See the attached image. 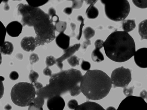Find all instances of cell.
<instances>
[{"instance_id":"52a82bcc","label":"cell","mask_w":147,"mask_h":110,"mask_svg":"<svg viewBox=\"0 0 147 110\" xmlns=\"http://www.w3.org/2000/svg\"><path fill=\"white\" fill-rule=\"evenodd\" d=\"M131 72L129 69L121 66L115 69L111 76L114 88H126L131 81Z\"/></svg>"},{"instance_id":"5b68a950","label":"cell","mask_w":147,"mask_h":110,"mask_svg":"<svg viewBox=\"0 0 147 110\" xmlns=\"http://www.w3.org/2000/svg\"><path fill=\"white\" fill-rule=\"evenodd\" d=\"M36 91L32 84L20 82L16 84L11 91V99L17 106H29L35 98Z\"/></svg>"},{"instance_id":"1f68e13d","label":"cell","mask_w":147,"mask_h":110,"mask_svg":"<svg viewBox=\"0 0 147 110\" xmlns=\"http://www.w3.org/2000/svg\"><path fill=\"white\" fill-rule=\"evenodd\" d=\"M134 87H131L129 88H125L123 90V93L125 96H131L133 93Z\"/></svg>"},{"instance_id":"277c9868","label":"cell","mask_w":147,"mask_h":110,"mask_svg":"<svg viewBox=\"0 0 147 110\" xmlns=\"http://www.w3.org/2000/svg\"><path fill=\"white\" fill-rule=\"evenodd\" d=\"M112 87L110 77L100 70H89L84 76L80 84V90L87 99L99 100L109 94Z\"/></svg>"},{"instance_id":"836d02e7","label":"cell","mask_w":147,"mask_h":110,"mask_svg":"<svg viewBox=\"0 0 147 110\" xmlns=\"http://www.w3.org/2000/svg\"><path fill=\"white\" fill-rule=\"evenodd\" d=\"M29 60L31 64H33L38 61L39 60V57L37 54L33 53L31 54L30 56Z\"/></svg>"},{"instance_id":"4316f807","label":"cell","mask_w":147,"mask_h":110,"mask_svg":"<svg viewBox=\"0 0 147 110\" xmlns=\"http://www.w3.org/2000/svg\"><path fill=\"white\" fill-rule=\"evenodd\" d=\"M32 103L38 107H42L45 103L44 99L37 96V97L34 98Z\"/></svg>"},{"instance_id":"9c48e42d","label":"cell","mask_w":147,"mask_h":110,"mask_svg":"<svg viewBox=\"0 0 147 110\" xmlns=\"http://www.w3.org/2000/svg\"><path fill=\"white\" fill-rule=\"evenodd\" d=\"M134 62L141 68H147V48H140L134 54Z\"/></svg>"},{"instance_id":"b9f144b4","label":"cell","mask_w":147,"mask_h":110,"mask_svg":"<svg viewBox=\"0 0 147 110\" xmlns=\"http://www.w3.org/2000/svg\"><path fill=\"white\" fill-rule=\"evenodd\" d=\"M11 106L9 104H7L4 107V109L5 110H11Z\"/></svg>"},{"instance_id":"ac0fdd59","label":"cell","mask_w":147,"mask_h":110,"mask_svg":"<svg viewBox=\"0 0 147 110\" xmlns=\"http://www.w3.org/2000/svg\"><path fill=\"white\" fill-rule=\"evenodd\" d=\"M138 32L142 40H147V19L139 24Z\"/></svg>"},{"instance_id":"44dd1931","label":"cell","mask_w":147,"mask_h":110,"mask_svg":"<svg viewBox=\"0 0 147 110\" xmlns=\"http://www.w3.org/2000/svg\"><path fill=\"white\" fill-rule=\"evenodd\" d=\"M84 34L86 40H89L95 35V30L90 27H86L84 30Z\"/></svg>"},{"instance_id":"8d00e7d4","label":"cell","mask_w":147,"mask_h":110,"mask_svg":"<svg viewBox=\"0 0 147 110\" xmlns=\"http://www.w3.org/2000/svg\"><path fill=\"white\" fill-rule=\"evenodd\" d=\"M28 110H43V109L42 107H38L32 103L29 105Z\"/></svg>"},{"instance_id":"7402d4cb","label":"cell","mask_w":147,"mask_h":110,"mask_svg":"<svg viewBox=\"0 0 147 110\" xmlns=\"http://www.w3.org/2000/svg\"><path fill=\"white\" fill-rule=\"evenodd\" d=\"M55 30L59 33H64L66 30L67 23L65 21H59L55 25Z\"/></svg>"},{"instance_id":"e0dca14e","label":"cell","mask_w":147,"mask_h":110,"mask_svg":"<svg viewBox=\"0 0 147 110\" xmlns=\"http://www.w3.org/2000/svg\"><path fill=\"white\" fill-rule=\"evenodd\" d=\"M13 50V45L9 41H5L3 42L1 46V53L3 55H11Z\"/></svg>"},{"instance_id":"ffe728a7","label":"cell","mask_w":147,"mask_h":110,"mask_svg":"<svg viewBox=\"0 0 147 110\" xmlns=\"http://www.w3.org/2000/svg\"><path fill=\"white\" fill-rule=\"evenodd\" d=\"M98 14V9L94 5H91L86 10V15L89 19H95L97 18Z\"/></svg>"},{"instance_id":"ab89813d","label":"cell","mask_w":147,"mask_h":110,"mask_svg":"<svg viewBox=\"0 0 147 110\" xmlns=\"http://www.w3.org/2000/svg\"><path fill=\"white\" fill-rule=\"evenodd\" d=\"M91 42L90 40H86L84 41L82 44V48L83 49H86L88 46L90 45Z\"/></svg>"},{"instance_id":"f1b7e54d","label":"cell","mask_w":147,"mask_h":110,"mask_svg":"<svg viewBox=\"0 0 147 110\" xmlns=\"http://www.w3.org/2000/svg\"><path fill=\"white\" fill-rule=\"evenodd\" d=\"M56 63H57L56 59L53 56H48L46 58V64L48 67L53 66Z\"/></svg>"},{"instance_id":"d4e9b609","label":"cell","mask_w":147,"mask_h":110,"mask_svg":"<svg viewBox=\"0 0 147 110\" xmlns=\"http://www.w3.org/2000/svg\"><path fill=\"white\" fill-rule=\"evenodd\" d=\"M67 61L70 65L72 67L78 66L79 64V59L76 56H71L67 60Z\"/></svg>"},{"instance_id":"d6986e66","label":"cell","mask_w":147,"mask_h":110,"mask_svg":"<svg viewBox=\"0 0 147 110\" xmlns=\"http://www.w3.org/2000/svg\"><path fill=\"white\" fill-rule=\"evenodd\" d=\"M135 21L134 19H127L123 21L122 28L124 32L128 33V32L133 31L135 28Z\"/></svg>"},{"instance_id":"f546056e","label":"cell","mask_w":147,"mask_h":110,"mask_svg":"<svg viewBox=\"0 0 147 110\" xmlns=\"http://www.w3.org/2000/svg\"><path fill=\"white\" fill-rule=\"evenodd\" d=\"M78 102L76 100L72 99L71 100L67 103V106L71 110H75L78 106Z\"/></svg>"},{"instance_id":"f35d334b","label":"cell","mask_w":147,"mask_h":110,"mask_svg":"<svg viewBox=\"0 0 147 110\" xmlns=\"http://www.w3.org/2000/svg\"><path fill=\"white\" fill-rule=\"evenodd\" d=\"M72 12V8L71 7H67L64 10V12L67 15H71Z\"/></svg>"},{"instance_id":"83f0119b","label":"cell","mask_w":147,"mask_h":110,"mask_svg":"<svg viewBox=\"0 0 147 110\" xmlns=\"http://www.w3.org/2000/svg\"><path fill=\"white\" fill-rule=\"evenodd\" d=\"M134 5L141 9L147 8V1H132Z\"/></svg>"},{"instance_id":"484cf974","label":"cell","mask_w":147,"mask_h":110,"mask_svg":"<svg viewBox=\"0 0 147 110\" xmlns=\"http://www.w3.org/2000/svg\"><path fill=\"white\" fill-rule=\"evenodd\" d=\"M39 76V74L37 72L32 70L30 72L29 75V79L31 82V84H33L36 82Z\"/></svg>"},{"instance_id":"3957f363","label":"cell","mask_w":147,"mask_h":110,"mask_svg":"<svg viewBox=\"0 0 147 110\" xmlns=\"http://www.w3.org/2000/svg\"><path fill=\"white\" fill-rule=\"evenodd\" d=\"M103 47L107 57L117 62L127 61L136 52L133 38L124 31L111 33L104 42Z\"/></svg>"},{"instance_id":"ee69618b","label":"cell","mask_w":147,"mask_h":110,"mask_svg":"<svg viewBox=\"0 0 147 110\" xmlns=\"http://www.w3.org/2000/svg\"><path fill=\"white\" fill-rule=\"evenodd\" d=\"M106 110H117L114 107L112 106L109 107L108 108H107Z\"/></svg>"},{"instance_id":"6da1fadb","label":"cell","mask_w":147,"mask_h":110,"mask_svg":"<svg viewBox=\"0 0 147 110\" xmlns=\"http://www.w3.org/2000/svg\"><path fill=\"white\" fill-rule=\"evenodd\" d=\"M18 14L22 16L24 26H33L36 36V47L50 43L56 38L55 25L48 14L38 7L20 3L17 6Z\"/></svg>"},{"instance_id":"cb8c5ba5","label":"cell","mask_w":147,"mask_h":110,"mask_svg":"<svg viewBox=\"0 0 147 110\" xmlns=\"http://www.w3.org/2000/svg\"><path fill=\"white\" fill-rule=\"evenodd\" d=\"M48 1H26L28 5L33 7H38L46 4Z\"/></svg>"},{"instance_id":"4fadbf2b","label":"cell","mask_w":147,"mask_h":110,"mask_svg":"<svg viewBox=\"0 0 147 110\" xmlns=\"http://www.w3.org/2000/svg\"><path fill=\"white\" fill-rule=\"evenodd\" d=\"M23 25L18 21H11L7 25L6 30L8 35L12 37L19 36L22 30Z\"/></svg>"},{"instance_id":"7bdbcfd3","label":"cell","mask_w":147,"mask_h":110,"mask_svg":"<svg viewBox=\"0 0 147 110\" xmlns=\"http://www.w3.org/2000/svg\"><path fill=\"white\" fill-rule=\"evenodd\" d=\"M76 25L74 23H71V29L73 31H74L76 28Z\"/></svg>"},{"instance_id":"7a4b0ae2","label":"cell","mask_w":147,"mask_h":110,"mask_svg":"<svg viewBox=\"0 0 147 110\" xmlns=\"http://www.w3.org/2000/svg\"><path fill=\"white\" fill-rule=\"evenodd\" d=\"M83 75L79 70L71 68L54 74L45 87L36 90V95L44 99H49L69 92L72 96L81 93L80 84Z\"/></svg>"},{"instance_id":"8992f818","label":"cell","mask_w":147,"mask_h":110,"mask_svg":"<svg viewBox=\"0 0 147 110\" xmlns=\"http://www.w3.org/2000/svg\"><path fill=\"white\" fill-rule=\"evenodd\" d=\"M107 17L114 21L125 19L130 11V6L127 1H103Z\"/></svg>"},{"instance_id":"60d3db41","label":"cell","mask_w":147,"mask_h":110,"mask_svg":"<svg viewBox=\"0 0 147 110\" xmlns=\"http://www.w3.org/2000/svg\"><path fill=\"white\" fill-rule=\"evenodd\" d=\"M97 1H86V2H87V4L91 5H94L97 2Z\"/></svg>"},{"instance_id":"5bb4252c","label":"cell","mask_w":147,"mask_h":110,"mask_svg":"<svg viewBox=\"0 0 147 110\" xmlns=\"http://www.w3.org/2000/svg\"><path fill=\"white\" fill-rule=\"evenodd\" d=\"M21 46L26 52H32L35 50L36 46L35 38L32 36L25 37L21 41Z\"/></svg>"},{"instance_id":"4dcf8cb0","label":"cell","mask_w":147,"mask_h":110,"mask_svg":"<svg viewBox=\"0 0 147 110\" xmlns=\"http://www.w3.org/2000/svg\"><path fill=\"white\" fill-rule=\"evenodd\" d=\"M81 68L84 71H88L90 69L91 65L90 63L87 61H82L81 64Z\"/></svg>"},{"instance_id":"30bf717a","label":"cell","mask_w":147,"mask_h":110,"mask_svg":"<svg viewBox=\"0 0 147 110\" xmlns=\"http://www.w3.org/2000/svg\"><path fill=\"white\" fill-rule=\"evenodd\" d=\"M47 106L49 110H63L65 102L60 96H56L48 99Z\"/></svg>"},{"instance_id":"d6a6232c","label":"cell","mask_w":147,"mask_h":110,"mask_svg":"<svg viewBox=\"0 0 147 110\" xmlns=\"http://www.w3.org/2000/svg\"><path fill=\"white\" fill-rule=\"evenodd\" d=\"M83 1H72V8L74 9H79L81 8L83 5Z\"/></svg>"},{"instance_id":"9a60e30c","label":"cell","mask_w":147,"mask_h":110,"mask_svg":"<svg viewBox=\"0 0 147 110\" xmlns=\"http://www.w3.org/2000/svg\"><path fill=\"white\" fill-rule=\"evenodd\" d=\"M70 37L64 33H60L56 38V44L59 47L65 50L69 47Z\"/></svg>"},{"instance_id":"7c38bea8","label":"cell","mask_w":147,"mask_h":110,"mask_svg":"<svg viewBox=\"0 0 147 110\" xmlns=\"http://www.w3.org/2000/svg\"><path fill=\"white\" fill-rule=\"evenodd\" d=\"M104 42L102 40H97L94 43L95 48L92 53L91 58L93 61L95 62H100L104 60V56L100 51L103 47Z\"/></svg>"},{"instance_id":"ba28073f","label":"cell","mask_w":147,"mask_h":110,"mask_svg":"<svg viewBox=\"0 0 147 110\" xmlns=\"http://www.w3.org/2000/svg\"><path fill=\"white\" fill-rule=\"evenodd\" d=\"M117 110H147V103L140 96H128L122 101Z\"/></svg>"},{"instance_id":"74e56055","label":"cell","mask_w":147,"mask_h":110,"mask_svg":"<svg viewBox=\"0 0 147 110\" xmlns=\"http://www.w3.org/2000/svg\"><path fill=\"white\" fill-rule=\"evenodd\" d=\"M33 86L34 87V88H36L37 89V90H39L41 88H43V85L41 83L39 82H37V81L35 83L33 84Z\"/></svg>"},{"instance_id":"bcb514c9","label":"cell","mask_w":147,"mask_h":110,"mask_svg":"<svg viewBox=\"0 0 147 110\" xmlns=\"http://www.w3.org/2000/svg\"><path fill=\"white\" fill-rule=\"evenodd\" d=\"M146 99H147V93L146 95Z\"/></svg>"},{"instance_id":"603a6c76","label":"cell","mask_w":147,"mask_h":110,"mask_svg":"<svg viewBox=\"0 0 147 110\" xmlns=\"http://www.w3.org/2000/svg\"><path fill=\"white\" fill-rule=\"evenodd\" d=\"M56 10L53 8H51L48 11V15L50 17L52 21L57 23L59 21L58 16L56 14Z\"/></svg>"},{"instance_id":"e575fe53","label":"cell","mask_w":147,"mask_h":110,"mask_svg":"<svg viewBox=\"0 0 147 110\" xmlns=\"http://www.w3.org/2000/svg\"><path fill=\"white\" fill-rule=\"evenodd\" d=\"M19 74L18 72L13 71L11 72L9 74V78L12 80H16L18 78Z\"/></svg>"},{"instance_id":"f6af8a7d","label":"cell","mask_w":147,"mask_h":110,"mask_svg":"<svg viewBox=\"0 0 147 110\" xmlns=\"http://www.w3.org/2000/svg\"><path fill=\"white\" fill-rule=\"evenodd\" d=\"M9 9H10V7H9V5H8V4L5 5L4 7L5 10H9Z\"/></svg>"},{"instance_id":"8fae6325","label":"cell","mask_w":147,"mask_h":110,"mask_svg":"<svg viewBox=\"0 0 147 110\" xmlns=\"http://www.w3.org/2000/svg\"><path fill=\"white\" fill-rule=\"evenodd\" d=\"M80 46V44H76L71 46L69 47L66 50H64V54L60 57L56 59L57 65L60 69L62 70L63 67V62L65 59H68L72 55L79 50Z\"/></svg>"},{"instance_id":"d590c367","label":"cell","mask_w":147,"mask_h":110,"mask_svg":"<svg viewBox=\"0 0 147 110\" xmlns=\"http://www.w3.org/2000/svg\"><path fill=\"white\" fill-rule=\"evenodd\" d=\"M43 73L44 75L47 76H51L52 75V71L49 67L47 66L43 70Z\"/></svg>"},{"instance_id":"2e32d148","label":"cell","mask_w":147,"mask_h":110,"mask_svg":"<svg viewBox=\"0 0 147 110\" xmlns=\"http://www.w3.org/2000/svg\"><path fill=\"white\" fill-rule=\"evenodd\" d=\"M75 110H105L100 105L94 102L87 101L78 105Z\"/></svg>"}]
</instances>
